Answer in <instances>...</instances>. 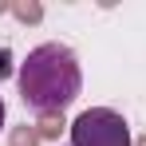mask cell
Here are the masks:
<instances>
[{"mask_svg":"<svg viewBox=\"0 0 146 146\" xmlns=\"http://www.w3.org/2000/svg\"><path fill=\"white\" fill-rule=\"evenodd\" d=\"M8 75H12V51L0 48V79H8Z\"/></svg>","mask_w":146,"mask_h":146,"instance_id":"obj_3","label":"cell"},{"mask_svg":"<svg viewBox=\"0 0 146 146\" xmlns=\"http://www.w3.org/2000/svg\"><path fill=\"white\" fill-rule=\"evenodd\" d=\"M0 130H4V99H0Z\"/></svg>","mask_w":146,"mask_h":146,"instance_id":"obj_4","label":"cell"},{"mask_svg":"<svg viewBox=\"0 0 146 146\" xmlns=\"http://www.w3.org/2000/svg\"><path fill=\"white\" fill-rule=\"evenodd\" d=\"M16 83L32 115H63L83 91V71L67 44H40L20 63Z\"/></svg>","mask_w":146,"mask_h":146,"instance_id":"obj_1","label":"cell"},{"mask_svg":"<svg viewBox=\"0 0 146 146\" xmlns=\"http://www.w3.org/2000/svg\"><path fill=\"white\" fill-rule=\"evenodd\" d=\"M71 146H130V126L111 107H91L71 122Z\"/></svg>","mask_w":146,"mask_h":146,"instance_id":"obj_2","label":"cell"}]
</instances>
